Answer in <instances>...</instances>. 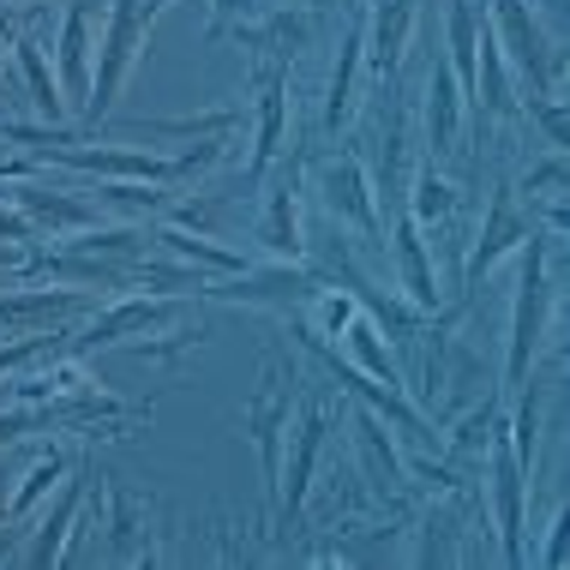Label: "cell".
<instances>
[{
    "label": "cell",
    "instance_id": "ffe728a7",
    "mask_svg": "<svg viewBox=\"0 0 570 570\" xmlns=\"http://www.w3.org/2000/svg\"><path fill=\"white\" fill-rule=\"evenodd\" d=\"M414 30V0H366V60L379 79H396Z\"/></svg>",
    "mask_w": 570,
    "mask_h": 570
},
{
    "label": "cell",
    "instance_id": "2e32d148",
    "mask_svg": "<svg viewBox=\"0 0 570 570\" xmlns=\"http://www.w3.org/2000/svg\"><path fill=\"white\" fill-rule=\"evenodd\" d=\"M90 7H97V0H72L67 24H60V42H55L60 97H67V109H79V115L90 102V72H97V49H90Z\"/></svg>",
    "mask_w": 570,
    "mask_h": 570
},
{
    "label": "cell",
    "instance_id": "f6af8a7d",
    "mask_svg": "<svg viewBox=\"0 0 570 570\" xmlns=\"http://www.w3.org/2000/svg\"><path fill=\"white\" fill-rule=\"evenodd\" d=\"M354 7H366V0H354Z\"/></svg>",
    "mask_w": 570,
    "mask_h": 570
},
{
    "label": "cell",
    "instance_id": "d6986e66",
    "mask_svg": "<svg viewBox=\"0 0 570 570\" xmlns=\"http://www.w3.org/2000/svg\"><path fill=\"white\" fill-rule=\"evenodd\" d=\"M462 115H469V102H462V90L451 79V67L444 60H433V72H426V157H433L439 168L462 157Z\"/></svg>",
    "mask_w": 570,
    "mask_h": 570
},
{
    "label": "cell",
    "instance_id": "277c9868",
    "mask_svg": "<svg viewBox=\"0 0 570 570\" xmlns=\"http://www.w3.org/2000/svg\"><path fill=\"white\" fill-rule=\"evenodd\" d=\"M145 37H150V12L145 0H109V30H102V49H97V72H90V102H85V120L102 127L120 102V85L127 72L138 67L145 55Z\"/></svg>",
    "mask_w": 570,
    "mask_h": 570
},
{
    "label": "cell",
    "instance_id": "4316f807",
    "mask_svg": "<svg viewBox=\"0 0 570 570\" xmlns=\"http://www.w3.org/2000/svg\"><path fill=\"white\" fill-rule=\"evenodd\" d=\"M444 42H451V79L462 90V102L474 97V42H481V12H474V0H451V19H444Z\"/></svg>",
    "mask_w": 570,
    "mask_h": 570
},
{
    "label": "cell",
    "instance_id": "f35d334b",
    "mask_svg": "<svg viewBox=\"0 0 570 570\" xmlns=\"http://www.w3.org/2000/svg\"><path fill=\"white\" fill-rule=\"evenodd\" d=\"M564 559V511L552 517V529H547V552H541V564H559Z\"/></svg>",
    "mask_w": 570,
    "mask_h": 570
},
{
    "label": "cell",
    "instance_id": "5bb4252c",
    "mask_svg": "<svg viewBox=\"0 0 570 570\" xmlns=\"http://www.w3.org/2000/svg\"><path fill=\"white\" fill-rule=\"evenodd\" d=\"M318 288H325V283H318L313 271L283 265V258H276L271 271L246 265V271L228 276V283H217V288H198V295H210V301H271V306H301V301H313Z\"/></svg>",
    "mask_w": 570,
    "mask_h": 570
},
{
    "label": "cell",
    "instance_id": "4dcf8cb0",
    "mask_svg": "<svg viewBox=\"0 0 570 570\" xmlns=\"http://www.w3.org/2000/svg\"><path fill=\"white\" fill-rule=\"evenodd\" d=\"M67 469H72V462L60 456V451H49V456H37V462H30V474L19 481V492H12L7 504H0V511H7V522H19V517L37 511V504L49 499V492H55L60 481H67Z\"/></svg>",
    "mask_w": 570,
    "mask_h": 570
},
{
    "label": "cell",
    "instance_id": "52a82bcc",
    "mask_svg": "<svg viewBox=\"0 0 570 570\" xmlns=\"http://www.w3.org/2000/svg\"><path fill=\"white\" fill-rule=\"evenodd\" d=\"M487 492H492V517H499L504 564H529V547H522V534H529V517H522V504H529V474H522V462L511 451L504 409L492 414V433H487Z\"/></svg>",
    "mask_w": 570,
    "mask_h": 570
},
{
    "label": "cell",
    "instance_id": "ba28073f",
    "mask_svg": "<svg viewBox=\"0 0 570 570\" xmlns=\"http://www.w3.org/2000/svg\"><path fill=\"white\" fill-rule=\"evenodd\" d=\"M343 414H348V426H354V456H361V487H366V499L396 504V511H403L414 481H409L403 451H396L391 421H384V414H373L366 403H354V396H343Z\"/></svg>",
    "mask_w": 570,
    "mask_h": 570
},
{
    "label": "cell",
    "instance_id": "cb8c5ba5",
    "mask_svg": "<svg viewBox=\"0 0 570 570\" xmlns=\"http://www.w3.org/2000/svg\"><path fill=\"white\" fill-rule=\"evenodd\" d=\"M7 198L24 210L30 223L55 228V240H60V235H79V228H90V223H102V210H97V205H79V198H67V193H37V187H19V193H7Z\"/></svg>",
    "mask_w": 570,
    "mask_h": 570
},
{
    "label": "cell",
    "instance_id": "3957f363",
    "mask_svg": "<svg viewBox=\"0 0 570 570\" xmlns=\"http://www.w3.org/2000/svg\"><path fill=\"white\" fill-rule=\"evenodd\" d=\"M295 336L306 343V354H313V361H325V373L343 384V396H354V403H366L373 414H384V421H391V433H403V444H414V451H433V444H439V426L426 421V414L414 409L409 396L396 391V384L366 379L361 366H354L348 354H336V348H331V336H318L313 325H306V318H295Z\"/></svg>",
    "mask_w": 570,
    "mask_h": 570
},
{
    "label": "cell",
    "instance_id": "9a60e30c",
    "mask_svg": "<svg viewBox=\"0 0 570 570\" xmlns=\"http://www.w3.org/2000/svg\"><path fill=\"white\" fill-rule=\"evenodd\" d=\"M283 132H288V72L283 60L258 67V115H253V163H246V180H265L276 150H283Z\"/></svg>",
    "mask_w": 570,
    "mask_h": 570
},
{
    "label": "cell",
    "instance_id": "b9f144b4",
    "mask_svg": "<svg viewBox=\"0 0 570 570\" xmlns=\"http://www.w3.org/2000/svg\"><path fill=\"white\" fill-rule=\"evenodd\" d=\"M547 7H552V19H559V12H564V0H547Z\"/></svg>",
    "mask_w": 570,
    "mask_h": 570
},
{
    "label": "cell",
    "instance_id": "d6a6232c",
    "mask_svg": "<svg viewBox=\"0 0 570 570\" xmlns=\"http://www.w3.org/2000/svg\"><path fill=\"white\" fill-rule=\"evenodd\" d=\"M240 120V109H210V115H193V120H145L132 127L138 138H217Z\"/></svg>",
    "mask_w": 570,
    "mask_h": 570
},
{
    "label": "cell",
    "instance_id": "e0dca14e",
    "mask_svg": "<svg viewBox=\"0 0 570 570\" xmlns=\"http://www.w3.org/2000/svg\"><path fill=\"white\" fill-rule=\"evenodd\" d=\"M223 37H235L240 49H253V55L288 60L295 49L313 42V12H306V7H271V12H253V19L228 24Z\"/></svg>",
    "mask_w": 570,
    "mask_h": 570
},
{
    "label": "cell",
    "instance_id": "7c38bea8",
    "mask_svg": "<svg viewBox=\"0 0 570 570\" xmlns=\"http://www.w3.org/2000/svg\"><path fill=\"white\" fill-rule=\"evenodd\" d=\"M85 504H90V456H79V462L67 469V481H60V504L37 522V534H30V547H24V564H30V570H49V564L67 559L72 522H79Z\"/></svg>",
    "mask_w": 570,
    "mask_h": 570
},
{
    "label": "cell",
    "instance_id": "74e56055",
    "mask_svg": "<svg viewBox=\"0 0 570 570\" xmlns=\"http://www.w3.org/2000/svg\"><path fill=\"white\" fill-rule=\"evenodd\" d=\"M529 115H534V120H541V127H547L552 150H564V109H559V102H552V97H541V102H534V97H529Z\"/></svg>",
    "mask_w": 570,
    "mask_h": 570
},
{
    "label": "cell",
    "instance_id": "8fae6325",
    "mask_svg": "<svg viewBox=\"0 0 570 570\" xmlns=\"http://www.w3.org/2000/svg\"><path fill=\"white\" fill-rule=\"evenodd\" d=\"M180 313H187V301L132 295V301L109 306V313H97L85 331H72V336H67V348H72V354H90V348H102V343H120V336H138V331H163V325H175Z\"/></svg>",
    "mask_w": 570,
    "mask_h": 570
},
{
    "label": "cell",
    "instance_id": "d4e9b609",
    "mask_svg": "<svg viewBox=\"0 0 570 570\" xmlns=\"http://www.w3.org/2000/svg\"><path fill=\"white\" fill-rule=\"evenodd\" d=\"M150 240H157L163 253L187 258V265H205V271H217V276H235V271H246V265H253L246 253H228V246L205 240L198 228H180V223H157V228H150Z\"/></svg>",
    "mask_w": 570,
    "mask_h": 570
},
{
    "label": "cell",
    "instance_id": "8d00e7d4",
    "mask_svg": "<svg viewBox=\"0 0 570 570\" xmlns=\"http://www.w3.org/2000/svg\"><path fill=\"white\" fill-rule=\"evenodd\" d=\"M253 0H210V37H223L228 24H240V19H253Z\"/></svg>",
    "mask_w": 570,
    "mask_h": 570
},
{
    "label": "cell",
    "instance_id": "9c48e42d",
    "mask_svg": "<svg viewBox=\"0 0 570 570\" xmlns=\"http://www.w3.org/2000/svg\"><path fill=\"white\" fill-rule=\"evenodd\" d=\"M318 198L336 223H348L366 246H384V217L373 205V175H366L361 157H331L318 163Z\"/></svg>",
    "mask_w": 570,
    "mask_h": 570
},
{
    "label": "cell",
    "instance_id": "d590c367",
    "mask_svg": "<svg viewBox=\"0 0 570 570\" xmlns=\"http://www.w3.org/2000/svg\"><path fill=\"white\" fill-rule=\"evenodd\" d=\"M60 343H67V336H24V343H7L0 348V373H12V366H30V361H42V354H55Z\"/></svg>",
    "mask_w": 570,
    "mask_h": 570
},
{
    "label": "cell",
    "instance_id": "44dd1931",
    "mask_svg": "<svg viewBox=\"0 0 570 570\" xmlns=\"http://www.w3.org/2000/svg\"><path fill=\"white\" fill-rule=\"evenodd\" d=\"M396 276H403L409 301L421 306V313H439V276H433V246H426V228L409 217V210H396Z\"/></svg>",
    "mask_w": 570,
    "mask_h": 570
},
{
    "label": "cell",
    "instance_id": "ee69618b",
    "mask_svg": "<svg viewBox=\"0 0 570 570\" xmlns=\"http://www.w3.org/2000/svg\"><path fill=\"white\" fill-rule=\"evenodd\" d=\"M0 529H7V511H0Z\"/></svg>",
    "mask_w": 570,
    "mask_h": 570
},
{
    "label": "cell",
    "instance_id": "7a4b0ae2",
    "mask_svg": "<svg viewBox=\"0 0 570 570\" xmlns=\"http://www.w3.org/2000/svg\"><path fill=\"white\" fill-rule=\"evenodd\" d=\"M295 403H301V366L283 348H271L265 366H258V384L246 391V439H253L271 492L283 487V451H288V426H295Z\"/></svg>",
    "mask_w": 570,
    "mask_h": 570
},
{
    "label": "cell",
    "instance_id": "1f68e13d",
    "mask_svg": "<svg viewBox=\"0 0 570 570\" xmlns=\"http://www.w3.org/2000/svg\"><path fill=\"white\" fill-rule=\"evenodd\" d=\"M85 295H72V288H42V295H0V325H12V318H67L79 313Z\"/></svg>",
    "mask_w": 570,
    "mask_h": 570
},
{
    "label": "cell",
    "instance_id": "7402d4cb",
    "mask_svg": "<svg viewBox=\"0 0 570 570\" xmlns=\"http://www.w3.org/2000/svg\"><path fill=\"white\" fill-rule=\"evenodd\" d=\"M474 115H492V120H511L517 115V85H511V60H504L492 24L481 19V42H474Z\"/></svg>",
    "mask_w": 570,
    "mask_h": 570
},
{
    "label": "cell",
    "instance_id": "bcb514c9",
    "mask_svg": "<svg viewBox=\"0 0 570 570\" xmlns=\"http://www.w3.org/2000/svg\"><path fill=\"white\" fill-rule=\"evenodd\" d=\"M0 145H7V138H0Z\"/></svg>",
    "mask_w": 570,
    "mask_h": 570
},
{
    "label": "cell",
    "instance_id": "4fadbf2b",
    "mask_svg": "<svg viewBox=\"0 0 570 570\" xmlns=\"http://www.w3.org/2000/svg\"><path fill=\"white\" fill-rule=\"evenodd\" d=\"M253 240L265 246L271 258H283V265H301V258H306V235H301V168H288V175L271 180L265 210H258V223H253Z\"/></svg>",
    "mask_w": 570,
    "mask_h": 570
},
{
    "label": "cell",
    "instance_id": "60d3db41",
    "mask_svg": "<svg viewBox=\"0 0 570 570\" xmlns=\"http://www.w3.org/2000/svg\"><path fill=\"white\" fill-rule=\"evenodd\" d=\"M168 7V0H145V12H150V19H157V12Z\"/></svg>",
    "mask_w": 570,
    "mask_h": 570
},
{
    "label": "cell",
    "instance_id": "836d02e7",
    "mask_svg": "<svg viewBox=\"0 0 570 570\" xmlns=\"http://www.w3.org/2000/svg\"><path fill=\"white\" fill-rule=\"evenodd\" d=\"M198 336H205V318H198V313H180V325H175V331H163V336H157V343H150V348H145V343H132L127 354H132V361H157V366H175L180 354H187V348L198 343Z\"/></svg>",
    "mask_w": 570,
    "mask_h": 570
},
{
    "label": "cell",
    "instance_id": "7dc6e473",
    "mask_svg": "<svg viewBox=\"0 0 570 570\" xmlns=\"http://www.w3.org/2000/svg\"><path fill=\"white\" fill-rule=\"evenodd\" d=\"M318 7H325V0H318Z\"/></svg>",
    "mask_w": 570,
    "mask_h": 570
},
{
    "label": "cell",
    "instance_id": "7bdbcfd3",
    "mask_svg": "<svg viewBox=\"0 0 570 570\" xmlns=\"http://www.w3.org/2000/svg\"><path fill=\"white\" fill-rule=\"evenodd\" d=\"M0 487H7V469H0ZM0 504H7V499H0Z\"/></svg>",
    "mask_w": 570,
    "mask_h": 570
},
{
    "label": "cell",
    "instance_id": "6da1fadb",
    "mask_svg": "<svg viewBox=\"0 0 570 570\" xmlns=\"http://www.w3.org/2000/svg\"><path fill=\"white\" fill-rule=\"evenodd\" d=\"M559 235H529L522 240V265H517V301H511V331H504V391H517L522 379H534L547 348V318H552V283H547V258Z\"/></svg>",
    "mask_w": 570,
    "mask_h": 570
},
{
    "label": "cell",
    "instance_id": "83f0119b",
    "mask_svg": "<svg viewBox=\"0 0 570 570\" xmlns=\"http://www.w3.org/2000/svg\"><path fill=\"white\" fill-rule=\"evenodd\" d=\"M12 49H19V67H24V85H30V109L42 120H55V127H67V97H60L55 67H49V55L37 49V37H19Z\"/></svg>",
    "mask_w": 570,
    "mask_h": 570
},
{
    "label": "cell",
    "instance_id": "f546056e",
    "mask_svg": "<svg viewBox=\"0 0 570 570\" xmlns=\"http://www.w3.org/2000/svg\"><path fill=\"white\" fill-rule=\"evenodd\" d=\"M462 517H456V504H433V511L421 517V547H414V564H456L462 559Z\"/></svg>",
    "mask_w": 570,
    "mask_h": 570
},
{
    "label": "cell",
    "instance_id": "8992f818",
    "mask_svg": "<svg viewBox=\"0 0 570 570\" xmlns=\"http://www.w3.org/2000/svg\"><path fill=\"white\" fill-rule=\"evenodd\" d=\"M487 24H492V37H499L504 60H511V72L534 90V97H547V90L559 85L564 60H559V42H547L541 19H534V0H492Z\"/></svg>",
    "mask_w": 570,
    "mask_h": 570
},
{
    "label": "cell",
    "instance_id": "5b68a950",
    "mask_svg": "<svg viewBox=\"0 0 570 570\" xmlns=\"http://www.w3.org/2000/svg\"><path fill=\"white\" fill-rule=\"evenodd\" d=\"M301 426H288V451H283V487H276V529H295L301 511H306V492H313V474H318V456H325V433H331V403L318 391L301 384Z\"/></svg>",
    "mask_w": 570,
    "mask_h": 570
},
{
    "label": "cell",
    "instance_id": "ac0fdd59",
    "mask_svg": "<svg viewBox=\"0 0 570 570\" xmlns=\"http://www.w3.org/2000/svg\"><path fill=\"white\" fill-rule=\"evenodd\" d=\"M361 67H366V7H354V24L343 30V42H336V67H331V85H325V115H318L325 132H343L354 120V85H361Z\"/></svg>",
    "mask_w": 570,
    "mask_h": 570
},
{
    "label": "cell",
    "instance_id": "484cf974",
    "mask_svg": "<svg viewBox=\"0 0 570 570\" xmlns=\"http://www.w3.org/2000/svg\"><path fill=\"white\" fill-rule=\"evenodd\" d=\"M343 336H348V361L361 366L366 379H379V384H396V391H409L403 366L391 361V348H384V331H379L366 313H354L348 325H343Z\"/></svg>",
    "mask_w": 570,
    "mask_h": 570
},
{
    "label": "cell",
    "instance_id": "603a6c76",
    "mask_svg": "<svg viewBox=\"0 0 570 570\" xmlns=\"http://www.w3.org/2000/svg\"><path fill=\"white\" fill-rule=\"evenodd\" d=\"M102 504H109V559L115 564H157V547L145 541V511L138 492H120L102 481Z\"/></svg>",
    "mask_w": 570,
    "mask_h": 570
},
{
    "label": "cell",
    "instance_id": "f1b7e54d",
    "mask_svg": "<svg viewBox=\"0 0 570 570\" xmlns=\"http://www.w3.org/2000/svg\"><path fill=\"white\" fill-rule=\"evenodd\" d=\"M409 217L421 228H439V223H456V187L439 163H426L421 175L409 180Z\"/></svg>",
    "mask_w": 570,
    "mask_h": 570
},
{
    "label": "cell",
    "instance_id": "30bf717a",
    "mask_svg": "<svg viewBox=\"0 0 570 570\" xmlns=\"http://www.w3.org/2000/svg\"><path fill=\"white\" fill-rule=\"evenodd\" d=\"M534 235V223L522 217V198H517V187L511 180H499L492 187V198H487V223H481V235H474V246H469V265H462V288H481V276L499 265L511 246H522Z\"/></svg>",
    "mask_w": 570,
    "mask_h": 570
},
{
    "label": "cell",
    "instance_id": "e575fe53",
    "mask_svg": "<svg viewBox=\"0 0 570 570\" xmlns=\"http://www.w3.org/2000/svg\"><path fill=\"white\" fill-rule=\"evenodd\" d=\"M564 175H570L564 150H552V157H541L534 168H522L511 187H517V198H534V193H552V198H559V193H564Z\"/></svg>",
    "mask_w": 570,
    "mask_h": 570
},
{
    "label": "cell",
    "instance_id": "ab89813d",
    "mask_svg": "<svg viewBox=\"0 0 570 570\" xmlns=\"http://www.w3.org/2000/svg\"><path fill=\"white\" fill-rule=\"evenodd\" d=\"M7 42H19V30H7V24H0V60H7Z\"/></svg>",
    "mask_w": 570,
    "mask_h": 570
}]
</instances>
